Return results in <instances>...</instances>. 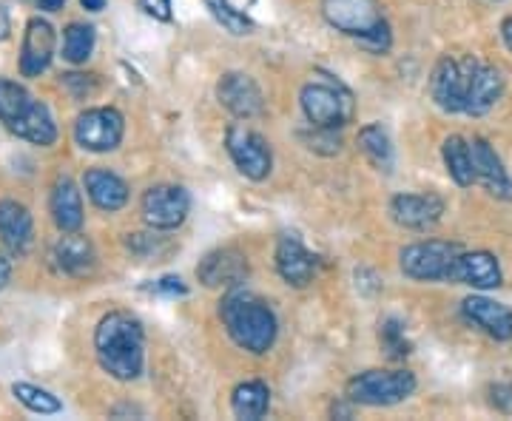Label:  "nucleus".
Listing matches in <instances>:
<instances>
[{
    "instance_id": "nucleus-2",
    "label": "nucleus",
    "mask_w": 512,
    "mask_h": 421,
    "mask_svg": "<svg viewBox=\"0 0 512 421\" xmlns=\"http://www.w3.org/2000/svg\"><path fill=\"white\" fill-rule=\"evenodd\" d=\"M220 319L237 348L248 350L254 356H262L274 348L276 333H279L276 313L268 308V302H262L254 293L237 291V288L225 293Z\"/></svg>"
},
{
    "instance_id": "nucleus-26",
    "label": "nucleus",
    "mask_w": 512,
    "mask_h": 421,
    "mask_svg": "<svg viewBox=\"0 0 512 421\" xmlns=\"http://www.w3.org/2000/svg\"><path fill=\"white\" fill-rule=\"evenodd\" d=\"M356 146H359V151L365 154L367 163L373 165V168H379L384 174L393 171V143H390V134L379 123H370V126L359 131Z\"/></svg>"
},
{
    "instance_id": "nucleus-3",
    "label": "nucleus",
    "mask_w": 512,
    "mask_h": 421,
    "mask_svg": "<svg viewBox=\"0 0 512 421\" xmlns=\"http://www.w3.org/2000/svg\"><path fill=\"white\" fill-rule=\"evenodd\" d=\"M0 123L32 146L46 148L57 140L55 117L49 106L6 77H0Z\"/></svg>"
},
{
    "instance_id": "nucleus-18",
    "label": "nucleus",
    "mask_w": 512,
    "mask_h": 421,
    "mask_svg": "<svg viewBox=\"0 0 512 421\" xmlns=\"http://www.w3.org/2000/svg\"><path fill=\"white\" fill-rule=\"evenodd\" d=\"M0 242L9 254L23 257L35 242V220L29 208L18 200H0Z\"/></svg>"
},
{
    "instance_id": "nucleus-12",
    "label": "nucleus",
    "mask_w": 512,
    "mask_h": 421,
    "mask_svg": "<svg viewBox=\"0 0 512 421\" xmlns=\"http://www.w3.org/2000/svg\"><path fill=\"white\" fill-rule=\"evenodd\" d=\"M217 100L228 114H234L237 120H251L265 109V94L256 86L251 74L228 72L222 74L217 83Z\"/></svg>"
},
{
    "instance_id": "nucleus-16",
    "label": "nucleus",
    "mask_w": 512,
    "mask_h": 421,
    "mask_svg": "<svg viewBox=\"0 0 512 421\" xmlns=\"http://www.w3.org/2000/svg\"><path fill=\"white\" fill-rule=\"evenodd\" d=\"M390 214L402 228L410 231H427L441 220L444 200L436 194H396L390 200Z\"/></svg>"
},
{
    "instance_id": "nucleus-17",
    "label": "nucleus",
    "mask_w": 512,
    "mask_h": 421,
    "mask_svg": "<svg viewBox=\"0 0 512 421\" xmlns=\"http://www.w3.org/2000/svg\"><path fill=\"white\" fill-rule=\"evenodd\" d=\"M447 282L470 285V288H478V291H493V288L501 285V265L487 251H470V254L461 251L456 265L447 274Z\"/></svg>"
},
{
    "instance_id": "nucleus-34",
    "label": "nucleus",
    "mask_w": 512,
    "mask_h": 421,
    "mask_svg": "<svg viewBox=\"0 0 512 421\" xmlns=\"http://www.w3.org/2000/svg\"><path fill=\"white\" fill-rule=\"evenodd\" d=\"M154 291L165 296H185V285L180 276H163L160 282H154Z\"/></svg>"
},
{
    "instance_id": "nucleus-39",
    "label": "nucleus",
    "mask_w": 512,
    "mask_h": 421,
    "mask_svg": "<svg viewBox=\"0 0 512 421\" xmlns=\"http://www.w3.org/2000/svg\"><path fill=\"white\" fill-rule=\"evenodd\" d=\"M501 37H504L507 49H510V52H512V18L504 20V26H501Z\"/></svg>"
},
{
    "instance_id": "nucleus-15",
    "label": "nucleus",
    "mask_w": 512,
    "mask_h": 421,
    "mask_svg": "<svg viewBox=\"0 0 512 421\" xmlns=\"http://www.w3.org/2000/svg\"><path fill=\"white\" fill-rule=\"evenodd\" d=\"M276 271L291 288H305L313 282L316 259L296 234H285L276 242Z\"/></svg>"
},
{
    "instance_id": "nucleus-5",
    "label": "nucleus",
    "mask_w": 512,
    "mask_h": 421,
    "mask_svg": "<svg viewBox=\"0 0 512 421\" xmlns=\"http://www.w3.org/2000/svg\"><path fill=\"white\" fill-rule=\"evenodd\" d=\"M299 103L308 126L316 129H342L353 120V94L328 74H319L316 80L305 83Z\"/></svg>"
},
{
    "instance_id": "nucleus-28",
    "label": "nucleus",
    "mask_w": 512,
    "mask_h": 421,
    "mask_svg": "<svg viewBox=\"0 0 512 421\" xmlns=\"http://www.w3.org/2000/svg\"><path fill=\"white\" fill-rule=\"evenodd\" d=\"M94 40H97L94 26H89V23H69L66 32H63V57L74 66L86 63L94 52Z\"/></svg>"
},
{
    "instance_id": "nucleus-33",
    "label": "nucleus",
    "mask_w": 512,
    "mask_h": 421,
    "mask_svg": "<svg viewBox=\"0 0 512 421\" xmlns=\"http://www.w3.org/2000/svg\"><path fill=\"white\" fill-rule=\"evenodd\" d=\"M493 404L501 413H512V382H501L493 387Z\"/></svg>"
},
{
    "instance_id": "nucleus-19",
    "label": "nucleus",
    "mask_w": 512,
    "mask_h": 421,
    "mask_svg": "<svg viewBox=\"0 0 512 421\" xmlns=\"http://www.w3.org/2000/svg\"><path fill=\"white\" fill-rule=\"evenodd\" d=\"M470 151H473V168H476L478 183L498 200H512V177L507 174L501 157L495 154V148L484 137H476L470 143Z\"/></svg>"
},
{
    "instance_id": "nucleus-37",
    "label": "nucleus",
    "mask_w": 512,
    "mask_h": 421,
    "mask_svg": "<svg viewBox=\"0 0 512 421\" xmlns=\"http://www.w3.org/2000/svg\"><path fill=\"white\" fill-rule=\"evenodd\" d=\"M12 32V20H9V12H6V6L0 3V40H6Z\"/></svg>"
},
{
    "instance_id": "nucleus-31",
    "label": "nucleus",
    "mask_w": 512,
    "mask_h": 421,
    "mask_svg": "<svg viewBox=\"0 0 512 421\" xmlns=\"http://www.w3.org/2000/svg\"><path fill=\"white\" fill-rule=\"evenodd\" d=\"M379 339H382V345L390 359H404V356H410V342L404 339V328L396 319H387V322H384Z\"/></svg>"
},
{
    "instance_id": "nucleus-24",
    "label": "nucleus",
    "mask_w": 512,
    "mask_h": 421,
    "mask_svg": "<svg viewBox=\"0 0 512 421\" xmlns=\"http://www.w3.org/2000/svg\"><path fill=\"white\" fill-rule=\"evenodd\" d=\"M49 208H52V220L63 234L83 228V197H80V188L69 177L55 183L52 197H49Z\"/></svg>"
},
{
    "instance_id": "nucleus-35",
    "label": "nucleus",
    "mask_w": 512,
    "mask_h": 421,
    "mask_svg": "<svg viewBox=\"0 0 512 421\" xmlns=\"http://www.w3.org/2000/svg\"><path fill=\"white\" fill-rule=\"evenodd\" d=\"M23 3L35 6L40 12H60V9L66 6V0H23Z\"/></svg>"
},
{
    "instance_id": "nucleus-9",
    "label": "nucleus",
    "mask_w": 512,
    "mask_h": 421,
    "mask_svg": "<svg viewBox=\"0 0 512 421\" xmlns=\"http://www.w3.org/2000/svg\"><path fill=\"white\" fill-rule=\"evenodd\" d=\"M126 120L117 109H89L83 111L74 123V140L83 151L106 154L123 143Z\"/></svg>"
},
{
    "instance_id": "nucleus-14",
    "label": "nucleus",
    "mask_w": 512,
    "mask_h": 421,
    "mask_svg": "<svg viewBox=\"0 0 512 421\" xmlns=\"http://www.w3.org/2000/svg\"><path fill=\"white\" fill-rule=\"evenodd\" d=\"M205 288H239L248 276V259L237 248H217L197 265Z\"/></svg>"
},
{
    "instance_id": "nucleus-20",
    "label": "nucleus",
    "mask_w": 512,
    "mask_h": 421,
    "mask_svg": "<svg viewBox=\"0 0 512 421\" xmlns=\"http://www.w3.org/2000/svg\"><path fill=\"white\" fill-rule=\"evenodd\" d=\"M52 268L63 276H86L94 271V248L89 239L83 237L80 231H69L66 237H60L52 248Z\"/></svg>"
},
{
    "instance_id": "nucleus-10",
    "label": "nucleus",
    "mask_w": 512,
    "mask_h": 421,
    "mask_svg": "<svg viewBox=\"0 0 512 421\" xmlns=\"http://www.w3.org/2000/svg\"><path fill=\"white\" fill-rule=\"evenodd\" d=\"M470 69H473V57H441L436 69L430 74V97L441 111L458 114L464 111L467 103V83H470Z\"/></svg>"
},
{
    "instance_id": "nucleus-36",
    "label": "nucleus",
    "mask_w": 512,
    "mask_h": 421,
    "mask_svg": "<svg viewBox=\"0 0 512 421\" xmlns=\"http://www.w3.org/2000/svg\"><path fill=\"white\" fill-rule=\"evenodd\" d=\"M9 279H12V262L3 257V254H0V291H3L6 285H9Z\"/></svg>"
},
{
    "instance_id": "nucleus-29",
    "label": "nucleus",
    "mask_w": 512,
    "mask_h": 421,
    "mask_svg": "<svg viewBox=\"0 0 512 421\" xmlns=\"http://www.w3.org/2000/svg\"><path fill=\"white\" fill-rule=\"evenodd\" d=\"M205 6H208V12L214 15V20L220 23L225 32H231V35L237 37L254 32V20L248 18L245 12L234 9L228 0H205Z\"/></svg>"
},
{
    "instance_id": "nucleus-13",
    "label": "nucleus",
    "mask_w": 512,
    "mask_h": 421,
    "mask_svg": "<svg viewBox=\"0 0 512 421\" xmlns=\"http://www.w3.org/2000/svg\"><path fill=\"white\" fill-rule=\"evenodd\" d=\"M57 35L52 23L43 18H32L23 32V46H20V74L23 77H40L52 66L55 57Z\"/></svg>"
},
{
    "instance_id": "nucleus-25",
    "label": "nucleus",
    "mask_w": 512,
    "mask_h": 421,
    "mask_svg": "<svg viewBox=\"0 0 512 421\" xmlns=\"http://www.w3.org/2000/svg\"><path fill=\"white\" fill-rule=\"evenodd\" d=\"M271 407V390L265 382L259 379H251V382H242V385L234 387L231 393V410L237 419L256 421L262 419Z\"/></svg>"
},
{
    "instance_id": "nucleus-30",
    "label": "nucleus",
    "mask_w": 512,
    "mask_h": 421,
    "mask_svg": "<svg viewBox=\"0 0 512 421\" xmlns=\"http://www.w3.org/2000/svg\"><path fill=\"white\" fill-rule=\"evenodd\" d=\"M12 393L18 396V402L23 404V407H29L32 413H40V416H55V413L63 410L60 399L52 396L49 390H43V387L18 382V385H12Z\"/></svg>"
},
{
    "instance_id": "nucleus-7",
    "label": "nucleus",
    "mask_w": 512,
    "mask_h": 421,
    "mask_svg": "<svg viewBox=\"0 0 512 421\" xmlns=\"http://www.w3.org/2000/svg\"><path fill=\"white\" fill-rule=\"evenodd\" d=\"M461 245L444 242V239H427V242H413L399 254V265L407 279L416 282H447L450 268L456 265Z\"/></svg>"
},
{
    "instance_id": "nucleus-1",
    "label": "nucleus",
    "mask_w": 512,
    "mask_h": 421,
    "mask_svg": "<svg viewBox=\"0 0 512 421\" xmlns=\"http://www.w3.org/2000/svg\"><path fill=\"white\" fill-rule=\"evenodd\" d=\"M97 362L117 382H134L143 376L146 365V333L140 319L131 313L114 311L100 319L94 330Z\"/></svg>"
},
{
    "instance_id": "nucleus-27",
    "label": "nucleus",
    "mask_w": 512,
    "mask_h": 421,
    "mask_svg": "<svg viewBox=\"0 0 512 421\" xmlns=\"http://www.w3.org/2000/svg\"><path fill=\"white\" fill-rule=\"evenodd\" d=\"M444 165H447V174L456 180V185L467 188V185L476 183V168H473V151H470V143L464 137H447L444 140Z\"/></svg>"
},
{
    "instance_id": "nucleus-23",
    "label": "nucleus",
    "mask_w": 512,
    "mask_h": 421,
    "mask_svg": "<svg viewBox=\"0 0 512 421\" xmlns=\"http://www.w3.org/2000/svg\"><path fill=\"white\" fill-rule=\"evenodd\" d=\"M83 185H86L89 200H92L100 211H106V214H114V211L126 208L128 197H131L126 180L117 177L109 168H89L86 177H83Z\"/></svg>"
},
{
    "instance_id": "nucleus-8",
    "label": "nucleus",
    "mask_w": 512,
    "mask_h": 421,
    "mask_svg": "<svg viewBox=\"0 0 512 421\" xmlns=\"http://www.w3.org/2000/svg\"><path fill=\"white\" fill-rule=\"evenodd\" d=\"M225 151L234 160L239 174L254 180V183H262L274 168V154H271L268 140L262 134H256L254 129L239 126V123L225 131Z\"/></svg>"
},
{
    "instance_id": "nucleus-21",
    "label": "nucleus",
    "mask_w": 512,
    "mask_h": 421,
    "mask_svg": "<svg viewBox=\"0 0 512 421\" xmlns=\"http://www.w3.org/2000/svg\"><path fill=\"white\" fill-rule=\"evenodd\" d=\"M461 311L487 336H493L498 342H510L512 339V308H507V305L487 299V296H470V299H464Z\"/></svg>"
},
{
    "instance_id": "nucleus-6",
    "label": "nucleus",
    "mask_w": 512,
    "mask_h": 421,
    "mask_svg": "<svg viewBox=\"0 0 512 421\" xmlns=\"http://www.w3.org/2000/svg\"><path fill=\"white\" fill-rule=\"evenodd\" d=\"M416 393V376L410 370H365L345 387L350 404L393 407Z\"/></svg>"
},
{
    "instance_id": "nucleus-22",
    "label": "nucleus",
    "mask_w": 512,
    "mask_h": 421,
    "mask_svg": "<svg viewBox=\"0 0 512 421\" xmlns=\"http://www.w3.org/2000/svg\"><path fill=\"white\" fill-rule=\"evenodd\" d=\"M504 94V77L495 66L478 63L473 60L470 69V83H467V103H464V114H487Z\"/></svg>"
},
{
    "instance_id": "nucleus-11",
    "label": "nucleus",
    "mask_w": 512,
    "mask_h": 421,
    "mask_svg": "<svg viewBox=\"0 0 512 421\" xmlns=\"http://www.w3.org/2000/svg\"><path fill=\"white\" fill-rule=\"evenodd\" d=\"M191 197L183 185H154L143 197V220L154 231H174L188 220Z\"/></svg>"
},
{
    "instance_id": "nucleus-32",
    "label": "nucleus",
    "mask_w": 512,
    "mask_h": 421,
    "mask_svg": "<svg viewBox=\"0 0 512 421\" xmlns=\"http://www.w3.org/2000/svg\"><path fill=\"white\" fill-rule=\"evenodd\" d=\"M140 9L146 12L148 18L163 20V23L171 20V0H140Z\"/></svg>"
},
{
    "instance_id": "nucleus-38",
    "label": "nucleus",
    "mask_w": 512,
    "mask_h": 421,
    "mask_svg": "<svg viewBox=\"0 0 512 421\" xmlns=\"http://www.w3.org/2000/svg\"><path fill=\"white\" fill-rule=\"evenodd\" d=\"M80 6L89 9V12H103L106 9V0H80Z\"/></svg>"
},
{
    "instance_id": "nucleus-4",
    "label": "nucleus",
    "mask_w": 512,
    "mask_h": 421,
    "mask_svg": "<svg viewBox=\"0 0 512 421\" xmlns=\"http://www.w3.org/2000/svg\"><path fill=\"white\" fill-rule=\"evenodd\" d=\"M322 15L336 32L353 37L373 55H382L393 43L390 26L376 0H322Z\"/></svg>"
}]
</instances>
